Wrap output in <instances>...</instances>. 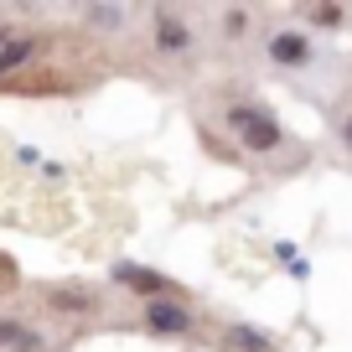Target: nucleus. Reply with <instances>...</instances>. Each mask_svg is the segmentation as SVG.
<instances>
[{"mask_svg": "<svg viewBox=\"0 0 352 352\" xmlns=\"http://www.w3.org/2000/svg\"><path fill=\"white\" fill-rule=\"evenodd\" d=\"M228 124L239 130V140L249 145V151H275V145H280V124L270 120L264 109H233Z\"/></svg>", "mask_w": 352, "mask_h": 352, "instance_id": "nucleus-1", "label": "nucleus"}, {"mask_svg": "<svg viewBox=\"0 0 352 352\" xmlns=\"http://www.w3.org/2000/svg\"><path fill=\"white\" fill-rule=\"evenodd\" d=\"M145 327L155 331V337H182V331L192 327V316L182 306H166V300H151L145 306Z\"/></svg>", "mask_w": 352, "mask_h": 352, "instance_id": "nucleus-2", "label": "nucleus"}, {"mask_svg": "<svg viewBox=\"0 0 352 352\" xmlns=\"http://www.w3.org/2000/svg\"><path fill=\"white\" fill-rule=\"evenodd\" d=\"M114 280H120L124 290H135V296L155 300L166 290V275H155V270H140V264H114Z\"/></svg>", "mask_w": 352, "mask_h": 352, "instance_id": "nucleus-3", "label": "nucleus"}, {"mask_svg": "<svg viewBox=\"0 0 352 352\" xmlns=\"http://www.w3.org/2000/svg\"><path fill=\"white\" fill-rule=\"evenodd\" d=\"M155 42H161L166 52H182V47L192 42V32H187L182 21H176L171 11H161V16H155Z\"/></svg>", "mask_w": 352, "mask_h": 352, "instance_id": "nucleus-4", "label": "nucleus"}, {"mask_svg": "<svg viewBox=\"0 0 352 352\" xmlns=\"http://www.w3.org/2000/svg\"><path fill=\"white\" fill-rule=\"evenodd\" d=\"M0 347H11V352H42V337H36L32 327H21V321H0Z\"/></svg>", "mask_w": 352, "mask_h": 352, "instance_id": "nucleus-5", "label": "nucleus"}, {"mask_svg": "<svg viewBox=\"0 0 352 352\" xmlns=\"http://www.w3.org/2000/svg\"><path fill=\"white\" fill-rule=\"evenodd\" d=\"M306 36H296V32H280L275 42H270V57H275V63H306Z\"/></svg>", "mask_w": 352, "mask_h": 352, "instance_id": "nucleus-6", "label": "nucleus"}, {"mask_svg": "<svg viewBox=\"0 0 352 352\" xmlns=\"http://www.w3.org/2000/svg\"><path fill=\"white\" fill-rule=\"evenodd\" d=\"M26 57H32V42H26V36L0 32V73H6V67H16V63H26Z\"/></svg>", "mask_w": 352, "mask_h": 352, "instance_id": "nucleus-7", "label": "nucleus"}, {"mask_svg": "<svg viewBox=\"0 0 352 352\" xmlns=\"http://www.w3.org/2000/svg\"><path fill=\"white\" fill-rule=\"evenodd\" d=\"M228 347H243V352H275L270 342L259 337V331H249V327H233V331H228Z\"/></svg>", "mask_w": 352, "mask_h": 352, "instance_id": "nucleus-8", "label": "nucleus"}, {"mask_svg": "<svg viewBox=\"0 0 352 352\" xmlns=\"http://www.w3.org/2000/svg\"><path fill=\"white\" fill-rule=\"evenodd\" d=\"M347 140H352V120H347Z\"/></svg>", "mask_w": 352, "mask_h": 352, "instance_id": "nucleus-9", "label": "nucleus"}]
</instances>
